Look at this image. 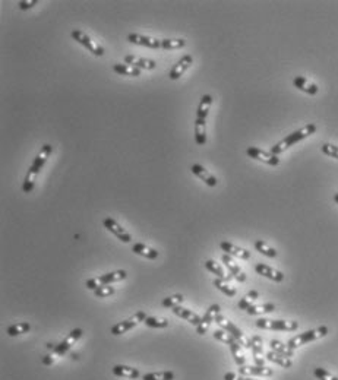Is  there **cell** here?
<instances>
[{
	"instance_id": "6da1fadb",
	"label": "cell",
	"mask_w": 338,
	"mask_h": 380,
	"mask_svg": "<svg viewBox=\"0 0 338 380\" xmlns=\"http://www.w3.org/2000/svg\"><path fill=\"white\" fill-rule=\"evenodd\" d=\"M52 152H53L52 145L46 144V145H43V147H41V150H40V152L37 153V156L34 158V161H32L31 167H29V168H28V171H26L25 180H24V184H22V190H24V193H29V192H32L34 184H35V178H37V176H38V173L41 171L43 165L46 164V161L49 159V156L52 155Z\"/></svg>"
},
{
	"instance_id": "7a4b0ae2",
	"label": "cell",
	"mask_w": 338,
	"mask_h": 380,
	"mask_svg": "<svg viewBox=\"0 0 338 380\" xmlns=\"http://www.w3.org/2000/svg\"><path fill=\"white\" fill-rule=\"evenodd\" d=\"M315 132H316V126H315L313 123H309V125L303 126L302 129H299V130L290 133L284 139H281L278 144H275L274 147H271V153L280 155V153H283L286 150H288L290 147H293L294 144H297V142H300V141L309 138Z\"/></svg>"
},
{
	"instance_id": "3957f363",
	"label": "cell",
	"mask_w": 338,
	"mask_h": 380,
	"mask_svg": "<svg viewBox=\"0 0 338 380\" xmlns=\"http://www.w3.org/2000/svg\"><path fill=\"white\" fill-rule=\"evenodd\" d=\"M82 329H74L68 336H66V339L65 341H62L60 344H56V347H54V350H52V354L50 355H46L44 358H43V364H46V366H50L54 363V360L57 358V357H62V355H65L75 344H77V341H78L79 338L82 336Z\"/></svg>"
},
{
	"instance_id": "277c9868",
	"label": "cell",
	"mask_w": 338,
	"mask_h": 380,
	"mask_svg": "<svg viewBox=\"0 0 338 380\" xmlns=\"http://www.w3.org/2000/svg\"><path fill=\"white\" fill-rule=\"evenodd\" d=\"M215 323L221 328V329H224L226 332H229L232 336H233L234 339L242 345V347H245V348H252V342H251V339H248L245 335H243V332L239 329L236 325H234L232 320H229L227 317H224L223 314H217L215 316Z\"/></svg>"
},
{
	"instance_id": "5b68a950",
	"label": "cell",
	"mask_w": 338,
	"mask_h": 380,
	"mask_svg": "<svg viewBox=\"0 0 338 380\" xmlns=\"http://www.w3.org/2000/svg\"><path fill=\"white\" fill-rule=\"evenodd\" d=\"M327 333H328V328L327 326H319L316 329L306 330V332H303V333L288 339L287 345H288V348L296 350V348H299V347H302V345H305L308 342H312V341H316L319 338H324Z\"/></svg>"
},
{
	"instance_id": "8992f818",
	"label": "cell",
	"mask_w": 338,
	"mask_h": 380,
	"mask_svg": "<svg viewBox=\"0 0 338 380\" xmlns=\"http://www.w3.org/2000/svg\"><path fill=\"white\" fill-rule=\"evenodd\" d=\"M71 35H72V38H74L75 41H78L81 46H84L86 50L91 51L94 56L101 57V56L104 54V49H103L97 41H92V38H91L89 35H86L84 31H81V29H74V31L71 32Z\"/></svg>"
},
{
	"instance_id": "52a82bcc",
	"label": "cell",
	"mask_w": 338,
	"mask_h": 380,
	"mask_svg": "<svg viewBox=\"0 0 338 380\" xmlns=\"http://www.w3.org/2000/svg\"><path fill=\"white\" fill-rule=\"evenodd\" d=\"M256 326L259 329L266 330H286L293 332L299 328V323L294 320H271V319H259L256 320Z\"/></svg>"
},
{
	"instance_id": "ba28073f",
	"label": "cell",
	"mask_w": 338,
	"mask_h": 380,
	"mask_svg": "<svg viewBox=\"0 0 338 380\" xmlns=\"http://www.w3.org/2000/svg\"><path fill=\"white\" fill-rule=\"evenodd\" d=\"M148 316H147V313L145 311H138V313H135L133 316H130L129 319H126V320H122V322H119V323H116L114 326H111V329L110 332L113 333V335H122V333H126L128 330H130L132 328H135L138 323H141V322H145V319H147Z\"/></svg>"
},
{
	"instance_id": "9c48e42d",
	"label": "cell",
	"mask_w": 338,
	"mask_h": 380,
	"mask_svg": "<svg viewBox=\"0 0 338 380\" xmlns=\"http://www.w3.org/2000/svg\"><path fill=\"white\" fill-rule=\"evenodd\" d=\"M246 153H248L251 158L256 159V161H260V162H265V164H268V165H272V167H277V165L280 164L278 155H274V153H271V152L262 151V150L256 148V147H249V148L246 150Z\"/></svg>"
},
{
	"instance_id": "30bf717a",
	"label": "cell",
	"mask_w": 338,
	"mask_h": 380,
	"mask_svg": "<svg viewBox=\"0 0 338 380\" xmlns=\"http://www.w3.org/2000/svg\"><path fill=\"white\" fill-rule=\"evenodd\" d=\"M103 224H104V227L107 228L111 234H114L120 241H123V243H130V241H132V237H130L129 232L122 227V226H119L116 220L107 217V218H104Z\"/></svg>"
},
{
	"instance_id": "8fae6325",
	"label": "cell",
	"mask_w": 338,
	"mask_h": 380,
	"mask_svg": "<svg viewBox=\"0 0 338 380\" xmlns=\"http://www.w3.org/2000/svg\"><path fill=\"white\" fill-rule=\"evenodd\" d=\"M217 314H220V305H218V304L209 305L208 310H207L205 314H204V317L201 319V323L196 326V332H198L199 335H205L207 330L209 329V326H211V323L215 322V316H217Z\"/></svg>"
},
{
	"instance_id": "7c38bea8",
	"label": "cell",
	"mask_w": 338,
	"mask_h": 380,
	"mask_svg": "<svg viewBox=\"0 0 338 380\" xmlns=\"http://www.w3.org/2000/svg\"><path fill=\"white\" fill-rule=\"evenodd\" d=\"M128 41L136 46H144L148 49H161V40H157L154 37L141 35V34H129Z\"/></svg>"
},
{
	"instance_id": "4fadbf2b",
	"label": "cell",
	"mask_w": 338,
	"mask_h": 380,
	"mask_svg": "<svg viewBox=\"0 0 338 380\" xmlns=\"http://www.w3.org/2000/svg\"><path fill=\"white\" fill-rule=\"evenodd\" d=\"M239 373L242 376H258V378H269L274 375V370L266 366H242L239 367Z\"/></svg>"
},
{
	"instance_id": "5bb4252c",
	"label": "cell",
	"mask_w": 338,
	"mask_h": 380,
	"mask_svg": "<svg viewBox=\"0 0 338 380\" xmlns=\"http://www.w3.org/2000/svg\"><path fill=\"white\" fill-rule=\"evenodd\" d=\"M125 63L126 65H130V66H135L138 69H145V71H154L157 68V62L151 60V59H145V57H138V56H133V54H128L125 56Z\"/></svg>"
},
{
	"instance_id": "9a60e30c",
	"label": "cell",
	"mask_w": 338,
	"mask_h": 380,
	"mask_svg": "<svg viewBox=\"0 0 338 380\" xmlns=\"http://www.w3.org/2000/svg\"><path fill=\"white\" fill-rule=\"evenodd\" d=\"M255 271L258 275H262L265 278L271 279V281H275V282H283L284 281V274L278 269H274L265 263H256L255 265Z\"/></svg>"
},
{
	"instance_id": "2e32d148",
	"label": "cell",
	"mask_w": 338,
	"mask_h": 380,
	"mask_svg": "<svg viewBox=\"0 0 338 380\" xmlns=\"http://www.w3.org/2000/svg\"><path fill=\"white\" fill-rule=\"evenodd\" d=\"M220 247L223 252H226V254L232 256V257H237V259H242V260H248L251 259V252H248L246 249H242L239 246H236L230 241H221L220 243Z\"/></svg>"
},
{
	"instance_id": "e0dca14e",
	"label": "cell",
	"mask_w": 338,
	"mask_h": 380,
	"mask_svg": "<svg viewBox=\"0 0 338 380\" xmlns=\"http://www.w3.org/2000/svg\"><path fill=\"white\" fill-rule=\"evenodd\" d=\"M190 171L196 176V177H199L207 186L209 187H215L217 186V183H218V180L217 177L214 176V174H211L208 170L204 167V165H201V164H193V165H190Z\"/></svg>"
},
{
	"instance_id": "ac0fdd59",
	"label": "cell",
	"mask_w": 338,
	"mask_h": 380,
	"mask_svg": "<svg viewBox=\"0 0 338 380\" xmlns=\"http://www.w3.org/2000/svg\"><path fill=\"white\" fill-rule=\"evenodd\" d=\"M192 63H193V59H192V56H189V54H186V56H183L182 59L174 65V68L170 71V74H169V77L171 79V80H177L180 76L192 66Z\"/></svg>"
},
{
	"instance_id": "d6986e66",
	"label": "cell",
	"mask_w": 338,
	"mask_h": 380,
	"mask_svg": "<svg viewBox=\"0 0 338 380\" xmlns=\"http://www.w3.org/2000/svg\"><path fill=\"white\" fill-rule=\"evenodd\" d=\"M223 263L227 266V269L230 271V275L239 282H245L246 281V274L242 271V268L239 266V263L234 260L232 256L229 254H223Z\"/></svg>"
},
{
	"instance_id": "ffe728a7",
	"label": "cell",
	"mask_w": 338,
	"mask_h": 380,
	"mask_svg": "<svg viewBox=\"0 0 338 380\" xmlns=\"http://www.w3.org/2000/svg\"><path fill=\"white\" fill-rule=\"evenodd\" d=\"M293 85L297 88V89H300V91H303V92H306V94H309V95H316L318 94V85L316 83H313L311 82L308 77H305V76H296L294 79H293Z\"/></svg>"
},
{
	"instance_id": "44dd1931",
	"label": "cell",
	"mask_w": 338,
	"mask_h": 380,
	"mask_svg": "<svg viewBox=\"0 0 338 380\" xmlns=\"http://www.w3.org/2000/svg\"><path fill=\"white\" fill-rule=\"evenodd\" d=\"M113 375L117 378H126V379H138L141 376L139 370L135 367H129V366H123V364H117L111 369Z\"/></svg>"
},
{
	"instance_id": "7402d4cb",
	"label": "cell",
	"mask_w": 338,
	"mask_h": 380,
	"mask_svg": "<svg viewBox=\"0 0 338 380\" xmlns=\"http://www.w3.org/2000/svg\"><path fill=\"white\" fill-rule=\"evenodd\" d=\"M252 353H254V361H255V366H265V360L262 358L263 355V342H262V338L255 335L252 339Z\"/></svg>"
},
{
	"instance_id": "603a6c76",
	"label": "cell",
	"mask_w": 338,
	"mask_h": 380,
	"mask_svg": "<svg viewBox=\"0 0 338 380\" xmlns=\"http://www.w3.org/2000/svg\"><path fill=\"white\" fill-rule=\"evenodd\" d=\"M173 313L176 314V316H179V317H182V319H186L189 323H192V325H195V326H198L199 323H201V316H198L196 313H193L192 310H189V308H186V307H182V305H177V307H174L173 308Z\"/></svg>"
},
{
	"instance_id": "cb8c5ba5",
	"label": "cell",
	"mask_w": 338,
	"mask_h": 380,
	"mask_svg": "<svg viewBox=\"0 0 338 380\" xmlns=\"http://www.w3.org/2000/svg\"><path fill=\"white\" fill-rule=\"evenodd\" d=\"M195 141L199 147H204L207 144V120L205 119L195 120Z\"/></svg>"
},
{
	"instance_id": "d4e9b609",
	"label": "cell",
	"mask_w": 338,
	"mask_h": 380,
	"mask_svg": "<svg viewBox=\"0 0 338 380\" xmlns=\"http://www.w3.org/2000/svg\"><path fill=\"white\" fill-rule=\"evenodd\" d=\"M128 277V272L120 269V271H113V272H108V274H104V275H100L97 277L101 287L103 285H111L113 282H119V281H123Z\"/></svg>"
},
{
	"instance_id": "484cf974",
	"label": "cell",
	"mask_w": 338,
	"mask_h": 380,
	"mask_svg": "<svg viewBox=\"0 0 338 380\" xmlns=\"http://www.w3.org/2000/svg\"><path fill=\"white\" fill-rule=\"evenodd\" d=\"M132 252L139 254V256H144V257H147L150 260H154V259L158 257V252H157L156 249H153L150 246H145L144 243H135L132 246Z\"/></svg>"
},
{
	"instance_id": "4316f807",
	"label": "cell",
	"mask_w": 338,
	"mask_h": 380,
	"mask_svg": "<svg viewBox=\"0 0 338 380\" xmlns=\"http://www.w3.org/2000/svg\"><path fill=\"white\" fill-rule=\"evenodd\" d=\"M211 105H212V97L209 94L202 95L199 105H198V110H196V119H205L207 120Z\"/></svg>"
},
{
	"instance_id": "83f0119b",
	"label": "cell",
	"mask_w": 338,
	"mask_h": 380,
	"mask_svg": "<svg viewBox=\"0 0 338 380\" xmlns=\"http://www.w3.org/2000/svg\"><path fill=\"white\" fill-rule=\"evenodd\" d=\"M269 347H271V351H274V353H277V354L284 355V357H287V358L294 357V350L288 348V345L283 344V342H281V341H278V339H271Z\"/></svg>"
},
{
	"instance_id": "f1b7e54d",
	"label": "cell",
	"mask_w": 338,
	"mask_h": 380,
	"mask_svg": "<svg viewBox=\"0 0 338 380\" xmlns=\"http://www.w3.org/2000/svg\"><path fill=\"white\" fill-rule=\"evenodd\" d=\"M113 71L122 76H133V77L141 76V69H138V68H135V66H130V65H126V63H125V65L116 63V65L113 66Z\"/></svg>"
},
{
	"instance_id": "f546056e",
	"label": "cell",
	"mask_w": 338,
	"mask_h": 380,
	"mask_svg": "<svg viewBox=\"0 0 338 380\" xmlns=\"http://www.w3.org/2000/svg\"><path fill=\"white\" fill-rule=\"evenodd\" d=\"M212 284H214V287L217 288V290H220L223 294H226L227 297H234L236 296V288L232 287L230 284H229V281H226V279H221V278H217L212 281Z\"/></svg>"
},
{
	"instance_id": "4dcf8cb0",
	"label": "cell",
	"mask_w": 338,
	"mask_h": 380,
	"mask_svg": "<svg viewBox=\"0 0 338 380\" xmlns=\"http://www.w3.org/2000/svg\"><path fill=\"white\" fill-rule=\"evenodd\" d=\"M258 299H259V293L255 291V290H252V291H249V293L239 302L237 307H239L240 310H246V311H248V310L254 305L255 300H258Z\"/></svg>"
},
{
	"instance_id": "1f68e13d",
	"label": "cell",
	"mask_w": 338,
	"mask_h": 380,
	"mask_svg": "<svg viewBox=\"0 0 338 380\" xmlns=\"http://www.w3.org/2000/svg\"><path fill=\"white\" fill-rule=\"evenodd\" d=\"M266 360L271 361V363H275V364H278V366H281V367H284V369H290V367L293 366V363H291L290 358H287V357H284V355L281 354H277V353H274V351L266 353Z\"/></svg>"
},
{
	"instance_id": "d6a6232c",
	"label": "cell",
	"mask_w": 338,
	"mask_h": 380,
	"mask_svg": "<svg viewBox=\"0 0 338 380\" xmlns=\"http://www.w3.org/2000/svg\"><path fill=\"white\" fill-rule=\"evenodd\" d=\"M205 268L208 269L209 272H212V274H215L218 278L221 279H226V281H229L230 278H233V277H229V275H226V272H224V269L215 262V260H212V259H208V260H205Z\"/></svg>"
},
{
	"instance_id": "836d02e7",
	"label": "cell",
	"mask_w": 338,
	"mask_h": 380,
	"mask_svg": "<svg viewBox=\"0 0 338 380\" xmlns=\"http://www.w3.org/2000/svg\"><path fill=\"white\" fill-rule=\"evenodd\" d=\"M255 249H256L260 254H263V256H266V257H271V259L277 257V254H278V252H277L274 247H271L269 244H266L263 240H256V241H255Z\"/></svg>"
},
{
	"instance_id": "e575fe53",
	"label": "cell",
	"mask_w": 338,
	"mask_h": 380,
	"mask_svg": "<svg viewBox=\"0 0 338 380\" xmlns=\"http://www.w3.org/2000/svg\"><path fill=\"white\" fill-rule=\"evenodd\" d=\"M31 329V325L28 322H19V323H15V325H10L6 333L9 336H18V335H22V333H26Z\"/></svg>"
},
{
	"instance_id": "d590c367",
	"label": "cell",
	"mask_w": 338,
	"mask_h": 380,
	"mask_svg": "<svg viewBox=\"0 0 338 380\" xmlns=\"http://www.w3.org/2000/svg\"><path fill=\"white\" fill-rule=\"evenodd\" d=\"M144 323L148 328H156V329H164L169 326V320L166 317H157V316H148Z\"/></svg>"
},
{
	"instance_id": "8d00e7d4",
	"label": "cell",
	"mask_w": 338,
	"mask_h": 380,
	"mask_svg": "<svg viewBox=\"0 0 338 380\" xmlns=\"http://www.w3.org/2000/svg\"><path fill=\"white\" fill-rule=\"evenodd\" d=\"M275 310V304L265 303V304H254L249 310L248 314H263V313H271Z\"/></svg>"
},
{
	"instance_id": "74e56055",
	"label": "cell",
	"mask_w": 338,
	"mask_h": 380,
	"mask_svg": "<svg viewBox=\"0 0 338 380\" xmlns=\"http://www.w3.org/2000/svg\"><path fill=\"white\" fill-rule=\"evenodd\" d=\"M174 379V373L173 372H153V373H147L142 376V380H173Z\"/></svg>"
},
{
	"instance_id": "f35d334b",
	"label": "cell",
	"mask_w": 338,
	"mask_h": 380,
	"mask_svg": "<svg viewBox=\"0 0 338 380\" xmlns=\"http://www.w3.org/2000/svg\"><path fill=\"white\" fill-rule=\"evenodd\" d=\"M230 351H232V355H233L234 363H236L239 367L245 366V363H246V358H245V355L242 354V345H240L237 341H236V342H233V344L230 345Z\"/></svg>"
},
{
	"instance_id": "ab89813d",
	"label": "cell",
	"mask_w": 338,
	"mask_h": 380,
	"mask_svg": "<svg viewBox=\"0 0 338 380\" xmlns=\"http://www.w3.org/2000/svg\"><path fill=\"white\" fill-rule=\"evenodd\" d=\"M186 46V41L184 40H161V49L163 50H177V49H183Z\"/></svg>"
},
{
	"instance_id": "60d3db41",
	"label": "cell",
	"mask_w": 338,
	"mask_h": 380,
	"mask_svg": "<svg viewBox=\"0 0 338 380\" xmlns=\"http://www.w3.org/2000/svg\"><path fill=\"white\" fill-rule=\"evenodd\" d=\"M183 300H184V297H183L182 294H173V296H170V297H166L161 304H163L164 307L174 308V307L180 305V304L183 303Z\"/></svg>"
},
{
	"instance_id": "b9f144b4",
	"label": "cell",
	"mask_w": 338,
	"mask_h": 380,
	"mask_svg": "<svg viewBox=\"0 0 338 380\" xmlns=\"http://www.w3.org/2000/svg\"><path fill=\"white\" fill-rule=\"evenodd\" d=\"M214 338H215L217 341L224 342V344H229V345H232L233 342H236V339H234L233 336H232L229 332H226L224 329L215 330V332H214Z\"/></svg>"
},
{
	"instance_id": "7bdbcfd3",
	"label": "cell",
	"mask_w": 338,
	"mask_h": 380,
	"mask_svg": "<svg viewBox=\"0 0 338 380\" xmlns=\"http://www.w3.org/2000/svg\"><path fill=\"white\" fill-rule=\"evenodd\" d=\"M94 294H95V297H98V299H105V297H110V296L114 294V288H113L111 285H103V287L97 288V290L94 291Z\"/></svg>"
},
{
	"instance_id": "ee69618b",
	"label": "cell",
	"mask_w": 338,
	"mask_h": 380,
	"mask_svg": "<svg viewBox=\"0 0 338 380\" xmlns=\"http://www.w3.org/2000/svg\"><path fill=\"white\" fill-rule=\"evenodd\" d=\"M313 375L319 380H338L337 378L333 376L330 372H327L325 369H321V367H316V369L313 370Z\"/></svg>"
},
{
	"instance_id": "f6af8a7d",
	"label": "cell",
	"mask_w": 338,
	"mask_h": 380,
	"mask_svg": "<svg viewBox=\"0 0 338 380\" xmlns=\"http://www.w3.org/2000/svg\"><path fill=\"white\" fill-rule=\"evenodd\" d=\"M321 151L324 152L325 155H328V156H333V158H337L338 159L337 145H333V144H324V145L321 147Z\"/></svg>"
},
{
	"instance_id": "bcb514c9",
	"label": "cell",
	"mask_w": 338,
	"mask_h": 380,
	"mask_svg": "<svg viewBox=\"0 0 338 380\" xmlns=\"http://www.w3.org/2000/svg\"><path fill=\"white\" fill-rule=\"evenodd\" d=\"M37 3H38L37 0H24V1H19L18 6L21 10H26V9H31L32 6H35Z\"/></svg>"
},
{
	"instance_id": "7dc6e473",
	"label": "cell",
	"mask_w": 338,
	"mask_h": 380,
	"mask_svg": "<svg viewBox=\"0 0 338 380\" xmlns=\"http://www.w3.org/2000/svg\"><path fill=\"white\" fill-rule=\"evenodd\" d=\"M236 373H233V372H229V373H226L224 375V380H236Z\"/></svg>"
},
{
	"instance_id": "c3c4849f",
	"label": "cell",
	"mask_w": 338,
	"mask_h": 380,
	"mask_svg": "<svg viewBox=\"0 0 338 380\" xmlns=\"http://www.w3.org/2000/svg\"><path fill=\"white\" fill-rule=\"evenodd\" d=\"M236 380H255V379H251V378H243V376H239V378H236Z\"/></svg>"
},
{
	"instance_id": "681fc988",
	"label": "cell",
	"mask_w": 338,
	"mask_h": 380,
	"mask_svg": "<svg viewBox=\"0 0 338 380\" xmlns=\"http://www.w3.org/2000/svg\"><path fill=\"white\" fill-rule=\"evenodd\" d=\"M334 201L338 203V193H336V195H334Z\"/></svg>"
}]
</instances>
